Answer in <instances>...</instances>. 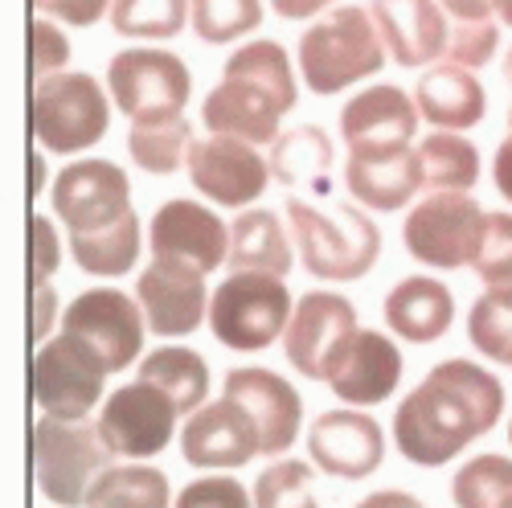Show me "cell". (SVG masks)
<instances>
[{
    "instance_id": "cell-32",
    "label": "cell",
    "mask_w": 512,
    "mask_h": 508,
    "mask_svg": "<svg viewBox=\"0 0 512 508\" xmlns=\"http://www.w3.org/2000/svg\"><path fill=\"white\" fill-rule=\"evenodd\" d=\"M168 504H173V496H168L164 472L144 468V463L107 468L87 496V508H168Z\"/></svg>"
},
{
    "instance_id": "cell-31",
    "label": "cell",
    "mask_w": 512,
    "mask_h": 508,
    "mask_svg": "<svg viewBox=\"0 0 512 508\" xmlns=\"http://www.w3.org/2000/svg\"><path fill=\"white\" fill-rule=\"evenodd\" d=\"M189 148H193V127L185 115L132 119V132H127V152L152 177H168L181 164H189Z\"/></svg>"
},
{
    "instance_id": "cell-10",
    "label": "cell",
    "mask_w": 512,
    "mask_h": 508,
    "mask_svg": "<svg viewBox=\"0 0 512 508\" xmlns=\"http://www.w3.org/2000/svg\"><path fill=\"white\" fill-rule=\"evenodd\" d=\"M111 99L127 119H173L185 115L193 78L177 54L164 50H123L107 66Z\"/></svg>"
},
{
    "instance_id": "cell-1",
    "label": "cell",
    "mask_w": 512,
    "mask_h": 508,
    "mask_svg": "<svg viewBox=\"0 0 512 508\" xmlns=\"http://www.w3.org/2000/svg\"><path fill=\"white\" fill-rule=\"evenodd\" d=\"M504 410V386L472 361L447 357L394 410V443L418 468H443L467 443L488 435Z\"/></svg>"
},
{
    "instance_id": "cell-35",
    "label": "cell",
    "mask_w": 512,
    "mask_h": 508,
    "mask_svg": "<svg viewBox=\"0 0 512 508\" xmlns=\"http://www.w3.org/2000/svg\"><path fill=\"white\" fill-rule=\"evenodd\" d=\"M189 21L205 46H226L263 25V0H193Z\"/></svg>"
},
{
    "instance_id": "cell-54",
    "label": "cell",
    "mask_w": 512,
    "mask_h": 508,
    "mask_svg": "<svg viewBox=\"0 0 512 508\" xmlns=\"http://www.w3.org/2000/svg\"><path fill=\"white\" fill-rule=\"evenodd\" d=\"M496 508H512V492H508V496H504V500H500Z\"/></svg>"
},
{
    "instance_id": "cell-44",
    "label": "cell",
    "mask_w": 512,
    "mask_h": 508,
    "mask_svg": "<svg viewBox=\"0 0 512 508\" xmlns=\"http://www.w3.org/2000/svg\"><path fill=\"white\" fill-rule=\"evenodd\" d=\"M33 5H37V13L58 17L74 29H87L107 13V0H33Z\"/></svg>"
},
{
    "instance_id": "cell-23",
    "label": "cell",
    "mask_w": 512,
    "mask_h": 508,
    "mask_svg": "<svg viewBox=\"0 0 512 508\" xmlns=\"http://www.w3.org/2000/svg\"><path fill=\"white\" fill-rule=\"evenodd\" d=\"M369 13L398 66H431L447 54L451 25L435 0H373Z\"/></svg>"
},
{
    "instance_id": "cell-30",
    "label": "cell",
    "mask_w": 512,
    "mask_h": 508,
    "mask_svg": "<svg viewBox=\"0 0 512 508\" xmlns=\"http://www.w3.org/2000/svg\"><path fill=\"white\" fill-rule=\"evenodd\" d=\"M414 152L422 160V185L431 193H467L480 181L476 144L455 132H431Z\"/></svg>"
},
{
    "instance_id": "cell-28",
    "label": "cell",
    "mask_w": 512,
    "mask_h": 508,
    "mask_svg": "<svg viewBox=\"0 0 512 508\" xmlns=\"http://www.w3.org/2000/svg\"><path fill=\"white\" fill-rule=\"evenodd\" d=\"M234 271H267V275H287L295 267L291 242L271 209H246L230 226V259Z\"/></svg>"
},
{
    "instance_id": "cell-37",
    "label": "cell",
    "mask_w": 512,
    "mask_h": 508,
    "mask_svg": "<svg viewBox=\"0 0 512 508\" xmlns=\"http://www.w3.org/2000/svg\"><path fill=\"white\" fill-rule=\"evenodd\" d=\"M254 508H320L312 492V468L304 459H279L254 480Z\"/></svg>"
},
{
    "instance_id": "cell-41",
    "label": "cell",
    "mask_w": 512,
    "mask_h": 508,
    "mask_svg": "<svg viewBox=\"0 0 512 508\" xmlns=\"http://www.w3.org/2000/svg\"><path fill=\"white\" fill-rule=\"evenodd\" d=\"M70 62V41L58 25L50 21H33L29 25V70H33V82L50 78V74H62V66Z\"/></svg>"
},
{
    "instance_id": "cell-9",
    "label": "cell",
    "mask_w": 512,
    "mask_h": 508,
    "mask_svg": "<svg viewBox=\"0 0 512 508\" xmlns=\"http://www.w3.org/2000/svg\"><path fill=\"white\" fill-rule=\"evenodd\" d=\"M107 373L111 369L99 357V349H91L74 332H58L46 345H37L33 402L58 418H87L103 398Z\"/></svg>"
},
{
    "instance_id": "cell-21",
    "label": "cell",
    "mask_w": 512,
    "mask_h": 508,
    "mask_svg": "<svg viewBox=\"0 0 512 508\" xmlns=\"http://www.w3.org/2000/svg\"><path fill=\"white\" fill-rule=\"evenodd\" d=\"M226 398H234L259 427L263 455H283L295 439H300V422H304V402L295 394L287 377L271 369H230L226 373Z\"/></svg>"
},
{
    "instance_id": "cell-52",
    "label": "cell",
    "mask_w": 512,
    "mask_h": 508,
    "mask_svg": "<svg viewBox=\"0 0 512 508\" xmlns=\"http://www.w3.org/2000/svg\"><path fill=\"white\" fill-rule=\"evenodd\" d=\"M488 295H492L496 304H504V308L512 312V283H504V287H488Z\"/></svg>"
},
{
    "instance_id": "cell-7",
    "label": "cell",
    "mask_w": 512,
    "mask_h": 508,
    "mask_svg": "<svg viewBox=\"0 0 512 508\" xmlns=\"http://www.w3.org/2000/svg\"><path fill=\"white\" fill-rule=\"evenodd\" d=\"M295 304L279 275L267 271H234L209 295V328L213 336L238 353H259L275 336L287 332Z\"/></svg>"
},
{
    "instance_id": "cell-12",
    "label": "cell",
    "mask_w": 512,
    "mask_h": 508,
    "mask_svg": "<svg viewBox=\"0 0 512 508\" xmlns=\"http://www.w3.org/2000/svg\"><path fill=\"white\" fill-rule=\"evenodd\" d=\"M144 328H148V316L140 300H132L127 291H115V287H91L74 295V304L62 316V332H74L91 349H99L111 373L127 369L140 357Z\"/></svg>"
},
{
    "instance_id": "cell-19",
    "label": "cell",
    "mask_w": 512,
    "mask_h": 508,
    "mask_svg": "<svg viewBox=\"0 0 512 508\" xmlns=\"http://www.w3.org/2000/svg\"><path fill=\"white\" fill-rule=\"evenodd\" d=\"M181 455L193 468H242L254 455H263V439L254 418L234 398H218L193 410L185 422Z\"/></svg>"
},
{
    "instance_id": "cell-8",
    "label": "cell",
    "mask_w": 512,
    "mask_h": 508,
    "mask_svg": "<svg viewBox=\"0 0 512 508\" xmlns=\"http://www.w3.org/2000/svg\"><path fill=\"white\" fill-rule=\"evenodd\" d=\"M484 209L476 197L467 193H435L410 209V218L402 226L406 250L418 263L455 271V267H472L480 242H484Z\"/></svg>"
},
{
    "instance_id": "cell-38",
    "label": "cell",
    "mask_w": 512,
    "mask_h": 508,
    "mask_svg": "<svg viewBox=\"0 0 512 508\" xmlns=\"http://www.w3.org/2000/svg\"><path fill=\"white\" fill-rule=\"evenodd\" d=\"M467 336H472V345L488 361L512 365V312L504 304H496L492 295H480L476 300L472 320H467Z\"/></svg>"
},
{
    "instance_id": "cell-45",
    "label": "cell",
    "mask_w": 512,
    "mask_h": 508,
    "mask_svg": "<svg viewBox=\"0 0 512 508\" xmlns=\"http://www.w3.org/2000/svg\"><path fill=\"white\" fill-rule=\"evenodd\" d=\"M54 316H58V295L50 283L33 287V341L41 345V336L54 332Z\"/></svg>"
},
{
    "instance_id": "cell-15",
    "label": "cell",
    "mask_w": 512,
    "mask_h": 508,
    "mask_svg": "<svg viewBox=\"0 0 512 508\" xmlns=\"http://www.w3.org/2000/svg\"><path fill=\"white\" fill-rule=\"evenodd\" d=\"M349 332H357V312L345 295L308 291L287 320L283 353L295 373H304L308 381H328V361Z\"/></svg>"
},
{
    "instance_id": "cell-5",
    "label": "cell",
    "mask_w": 512,
    "mask_h": 508,
    "mask_svg": "<svg viewBox=\"0 0 512 508\" xmlns=\"http://www.w3.org/2000/svg\"><path fill=\"white\" fill-rule=\"evenodd\" d=\"M381 66H386V41L373 25V13L357 5L332 9L300 37V70L312 95H336Z\"/></svg>"
},
{
    "instance_id": "cell-17",
    "label": "cell",
    "mask_w": 512,
    "mask_h": 508,
    "mask_svg": "<svg viewBox=\"0 0 512 508\" xmlns=\"http://www.w3.org/2000/svg\"><path fill=\"white\" fill-rule=\"evenodd\" d=\"M402 381V353L390 336L357 328L349 332L328 361V386L349 406H377L386 402Z\"/></svg>"
},
{
    "instance_id": "cell-36",
    "label": "cell",
    "mask_w": 512,
    "mask_h": 508,
    "mask_svg": "<svg viewBox=\"0 0 512 508\" xmlns=\"http://www.w3.org/2000/svg\"><path fill=\"white\" fill-rule=\"evenodd\" d=\"M512 492V459L504 455H476L455 472L451 496L459 508H496Z\"/></svg>"
},
{
    "instance_id": "cell-53",
    "label": "cell",
    "mask_w": 512,
    "mask_h": 508,
    "mask_svg": "<svg viewBox=\"0 0 512 508\" xmlns=\"http://www.w3.org/2000/svg\"><path fill=\"white\" fill-rule=\"evenodd\" d=\"M504 78H508V87H512V50H508V62H504Z\"/></svg>"
},
{
    "instance_id": "cell-49",
    "label": "cell",
    "mask_w": 512,
    "mask_h": 508,
    "mask_svg": "<svg viewBox=\"0 0 512 508\" xmlns=\"http://www.w3.org/2000/svg\"><path fill=\"white\" fill-rule=\"evenodd\" d=\"M443 9L455 21H488L492 17V0H443Z\"/></svg>"
},
{
    "instance_id": "cell-56",
    "label": "cell",
    "mask_w": 512,
    "mask_h": 508,
    "mask_svg": "<svg viewBox=\"0 0 512 508\" xmlns=\"http://www.w3.org/2000/svg\"><path fill=\"white\" fill-rule=\"evenodd\" d=\"M508 127H512V111H508Z\"/></svg>"
},
{
    "instance_id": "cell-47",
    "label": "cell",
    "mask_w": 512,
    "mask_h": 508,
    "mask_svg": "<svg viewBox=\"0 0 512 508\" xmlns=\"http://www.w3.org/2000/svg\"><path fill=\"white\" fill-rule=\"evenodd\" d=\"M336 5V0H271V9L283 17V21H304V17H316L320 9Z\"/></svg>"
},
{
    "instance_id": "cell-26",
    "label": "cell",
    "mask_w": 512,
    "mask_h": 508,
    "mask_svg": "<svg viewBox=\"0 0 512 508\" xmlns=\"http://www.w3.org/2000/svg\"><path fill=\"white\" fill-rule=\"evenodd\" d=\"M455 320V300L451 287L431 279V275H410L390 287L386 295V324L410 345H431L451 328Z\"/></svg>"
},
{
    "instance_id": "cell-39",
    "label": "cell",
    "mask_w": 512,
    "mask_h": 508,
    "mask_svg": "<svg viewBox=\"0 0 512 508\" xmlns=\"http://www.w3.org/2000/svg\"><path fill=\"white\" fill-rule=\"evenodd\" d=\"M472 271L484 279V287L512 283V214H488L484 218V242Z\"/></svg>"
},
{
    "instance_id": "cell-51",
    "label": "cell",
    "mask_w": 512,
    "mask_h": 508,
    "mask_svg": "<svg viewBox=\"0 0 512 508\" xmlns=\"http://www.w3.org/2000/svg\"><path fill=\"white\" fill-rule=\"evenodd\" d=\"M492 17L512 29V0H492Z\"/></svg>"
},
{
    "instance_id": "cell-20",
    "label": "cell",
    "mask_w": 512,
    "mask_h": 508,
    "mask_svg": "<svg viewBox=\"0 0 512 508\" xmlns=\"http://www.w3.org/2000/svg\"><path fill=\"white\" fill-rule=\"evenodd\" d=\"M136 300L156 336H189L205 320V271L177 259H152L140 271Z\"/></svg>"
},
{
    "instance_id": "cell-50",
    "label": "cell",
    "mask_w": 512,
    "mask_h": 508,
    "mask_svg": "<svg viewBox=\"0 0 512 508\" xmlns=\"http://www.w3.org/2000/svg\"><path fill=\"white\" fill-rule=\"evenodd\" d=\"M29 164H33V185H29V193L37 197V193H41V185H46V160H41V152H33V156H29Z\"/></svg>"
},
{
    "instance_id": "cell-33",
    "label": "cell",
    "mask_w": 512,
    "mask_h": 508,
    "mask_svg": "<svg viewBox=\"0 0 512 508\" xmlns=\"http://www.w3.org/2000/svg\"><path fill=\"white\" fill-rule=\"evenodd\" d=\"M70 250H74V263L87 275H127L140 259V214H132L103 234L70 238Z\"/></svg>"
},
{
    "instance_id": "cell-48",
    "label": "cell",
    "mask_w": 512,
    "mask_h": 508,
    "mask_svg": "<svg viewBox=\"0 0 512 508\" xmlns=\"http://www.w3.org/2000/svg\"><path fill=\"white\" fill-rule=\"evenodd\" d=\"M357 508H422V500L410 492H398V488H381V492L365 496Z\"/></svg>"
},
{
    "instance_id": "cell-6",
    "label": "cell",
    "mask_w": 512,
    "mask_h": 508,
    "mask_svg": "<svg viewBox=\"0 0 512 508\" xmlns=\"http://www.w3.org/2000/svg\"><path fill=\"white\" fill-rule=\"evenodd\" d=\"M29 127H33V140L54 156L95 148L111 127V107L99 78L82 70H70V74L62 70L33 82Z\"/></svg>"
},
{
    "instance_id": "cell-13",
    "label": "cell",
    "mask_w": 512,
    "mask_h": 508,
    "mask_svg": "<svg viewBox=\"0 0 512 508\" xmlns=\"http://www.w3.org/2000/svg\"><path fill=\"white\" fill-rule=\"evenodd\" d=\"M177 402L164 390L148 386V381H132V386H119L103 414H99V431L107 439V447L123 459H152L173 443V427H177Z\"/></svg>"
},
{
    "instance_id": "cell-14",
    "label": "cell",
    "mask_w": 512,
    "mask_h": 508,
    "mask_svg": "<svg viewBox=\"0 0 512 508\" xmlns=\"http://www.w3.org/2000/svg\"><path fill=\"white\" fill-rule=\"evenodd\" d=\"M189 181L197 193L213 197L218 205H250L254 197H263L271 181V160L254 152V144L238 136H205L193 140L189 148Z\"/></svg>"
},
{
    "instance_id": "cell-25",
    "label": "cell",
    "mask_w": 512,
    "mask_h": 508,
    "mask_svg": "<svg viewBox=\"0 0 512 508\" xmlns=\"http://www.w3.org/2000/svg\"><path fill=\"white\" fill-rule=\"evenodd\" d=\"M414 103H418V115L431 127H439V132H467V127H476L488 111L480 78L467 66L426 70L414 87Z\"/></svg>"
},
{
    "instance_id": "cell-40",
    "label": "cell",
    "mask_w": 512,
    "mask_h": 508,
    "mask_svg": "<svg viewBox=\"0 0 512 508\" xmlns=\"http://www.w3.org/2000/svg\"><path fill=\"white\" fill-rule=\"evenodd\" d=\"M496 41H500V29H496L492 17H488V21H455L443 58H447L451 66L476 70V66H488V62H492Z\"/></svg>"
},
{
    "instance_id": "cell-46",
    "label": "cell",
    "mask_w": 512,
    "mask_h": 508,
    "mask_svg": "<svg viewBox=\"0 0 512 508\" xmlns=\"http://www.w3.org/2000/svg\"><path fill=\"white\" fill-rule=\"evenodd\" d=\"M492 177H496V189H500V197H508V201H512V127H508L504 144L496 148V164H492Z\"/></svg>"
},
{
    "instance_id": "cell-29",
    "label": "cell",
    "mask_w": 512,
    "mask_h": 508,
    "mask_svg": "<svg viewBox=\"0 0 512 508\" xmlns=\"http://www.w3.org/2000/svg\"><path fill=\"white\" fill-rule=\"evenodd\" d=\"M140 381L164 390L181 414H193L205 406L209 394V365L193 349H156L140 361Z\"/></svg>"
},
{
    "instance_id": "cell-34",
    "label": "cell",
    "mask_w": 512,
    "mask_h": 508,
    "mask_svg": "<svg viewBox=\"0 0 512 508\" xmlns=\"http://www.w3.org/2000/svg\"><path fill=\"white\" fill-rule=\"evenodd\" d=\"M193 0H111V29L119 37H177Z\"/></svg>"
},
{
    "instance_id": "cell-2",
    "label": "cell",
    "mask_w": 512,
    "mask_h": 508,
    "mask_svg": "<svg viewBox=\"0 0 512 508\" xmlns=\"http://www.w3.org/2000/svg\"><path fill=\"white\" fill-rule=\"evenodd\" d=\"M300 103V87L279 41H246L226 66L222 82L205 95L201 123L218 136H238L246 144H275L279 119Z\"/></svg>"
},
{
    "instance_id": "cell-43",
    "label": "cell",
    "mask_w": 512,
    "mask_h": 508,
    "mask_svg": "<svg viewBox=\"0 0 512 508\" xmlns=\"http://www.w3.org/2000/svg\"><path fill=\"white\" fill-rule=\"evenodd\" d=\"M58 230H54V222L50 218H41V214H33V222H29V263H33V287H41V283H50L54 279V271H58Z\"/></svg>"
},
{
    "instance_id": "cell-22",
    "label": "cell",
    "mask_w": 512,
    "mask_h": 508,
    "mask_svg": "<svg viewBox=\"0 0 512 508\" xmlns=\"http://www.w3.org/2000/svg\"><path fill=\"white\" fill-rule=\"evenodd\" d=\"M418 132V103L402 87H369L340 111V136L349 152H394L410 148Z\"/></svg>"
},
{
    "instance_id": "cell-18",
    "label": "cell",
    "mask_w": 512,
    "mask_h": 508,
    "mask_svg": "<svg viewBox=\"0 0 512 508\" xmlns=\"http://www.w3.org/2000/svg\"><path fill=\"white\" fill-rule=\"evenodd\" d=\"M308 455L316 468L336 480H365L386 459V435L369 414L328 410L308 427Z\"/></svg>"
},
{
    "instance_id": "cell-11",
    "label": "cell",
    "mask_w": 512,
    "mask_h": 508,
    "mask_svg": "<svg viewBox=\"0 0 512 508\" xmlns=\"http://www.w3.org/2000/svg\"><path fill=\"white\" fill-rule=\"evenodd\" d=\"M54 214L66 222L70 238L103 234L136 214L127 173L111 160H78L66 164L54 181Z\"/></svg>"
},
{
    "instance_id": "cell-3",
    "label": "cell",
    "mask_w": 512,
    "mask_h": 508,
    "mask_svg": "<svg viewBox=\"0 0 512 508\" xmlns=\"http://www.w3.org/2000/svg\"><path fill=\"white\" fill-rule=\"evenodd\" d=\"M287 218L300 242V259L316 279L353 283L381 259V230L357 205L316 209L300 197H287Z\"/></svg>"
},
{
    "instance_id": "cell-24",
    "label": "cell",
    "mask_w": 512,
    "mask_h": 508,
    "mask_svg": "<svg viewBox=\"0 0 512 508\" xmlns=\"http://www.w3.org/2000/svg\"><path fill=\"white\" fill-rule=\"evenodd\" d=\"M345 185L357 201H365L377 214H394L402 209L422 185V160L410 148L394 152H349Z\"/></svg>"
},
{
    "instance_id": "cell-42",
    "label": "cell",
    "mask_w": 512,
    "mask_h": 508,
    "mask_svg": "<svg viewBox=\"0 0 512 508\" xmlns=\"http://www.w3.org/2000/svg\"><path fill=\"white\" fill-rule=\"evenodd\" d=\"M250 496L254 492H246L230 476H205V480H193L181 488L177 508H254Z\"/></svg>"
},
{
    "instance_id": "cell-55",
    "label": "cell",
    "mask_w": 512,
    "mask_h": 508,
    "mask_svg": "<svg viewBox=\"0 0 512 508\" xmlns=\"http://www.w3.org/2000/svg\"><path fill=\"white\" fill-rule=\"evenodd\" d=\"M508 443H512V422H508Z\"/></svg>"
},
{
    "instance_id": "cell-16",
    "label": "cell",
    "mask_w": 512,
    "mask_h": 508,
    "mask_svg": "<svg viewBox=\"0 0 512 508\" xmlns=\"http://www.w3.org/2000/svg\"><path fill=\"white\" fill-rule=\"evenodd\" d=\"M152 259H177L197 271H218L230 259V226L189 197H173L156 209L148 226Z\"/></svg>"
},
{
    "instance_id": "cell-4",
    "label": "cell",
    "mask_w": 512,
    "mask_h": 508,
    "mask_svg": "<svg viewBox=\"0 0 512 508\" xmlns=\"http://www.w3.org/2000/svg\"><path fill=\"white\" fill-rule=\"evenodd\" d=\"M115 451L107 447L99 422L41 414L33 427V476L46 500L62 508H87L95 480L111 468Z\"/></svg>"
},
{
    "instance_id": "cell-27",
    "label": "cell",
    "mask_w": 512,
    "mask_h": 508,
    "mask_svg": "<svg viewBox=\"0 0 512 508\" xmlns=\"http://www.w3.org/2000/svg\"><path fill=\"white\" fill-rule=\"evenodd\" d=\"M328 173H332V140L320 123H300L279 132V140L271 144V177L287 189H312V193H328Z\"/></svg>"
}]
</instances>
